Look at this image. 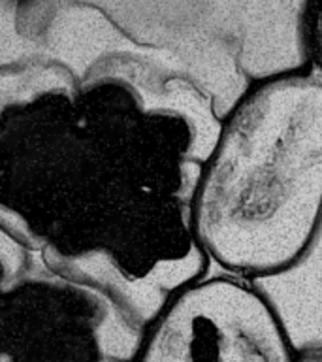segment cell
<instances>
[{
    "instance_id": "1",
    "label": "cell",
    "mask_w": 322,
    "mask_h": 362,
    "mask_svg": "<svg viewBox=\"0 0 322 362\" xmlns=\"http://www.w3.org/2000/svg\"><path fill=\"white\" fill-rule=\"evenodd\" d=\"M213 270L271 281L299 270L322 234V76L253 79L220 113L192 204Z\"/></svg>"
},
{
    "instance_id": "2",
    "label": "cell",
    "mask_w": 322,
    "mask_h": 362,
    "mask_svg": "<svg viewBox=\"0 0 322 362\" xmlns=\"http://www.w3.org/2000/svg\"><path fill=\"white\" fill-rule=\"evenodd\" d=\"M134 362H299V355L258 281L211 268L143 328Z\"/></svg>"
},
{
    "instance_id": "3",
    "label": "cell",
    "mask_w": 322,
    "mask_h": 362,
    "mask_svg": "<svg viewBox=\"0 0 322 362\" xmlns=\"http://www.w3.org/2000/svg\"><path fill=\"white\" fill-rule=\"evenodd\" d=\"M260 285L281 313L298 355L322 353V285H292L282 277Z\"/></svg>"
},
{
    "instance_id": "4",
    "label": "cell",
    "mask_w": 322,
    "mask_h": 362,
    "mask_svg": "<svg viewBox=\"0 0 322 362\" xmlns=\"http://www.w3.org/2000/svg\"><path fill=\"white\" fill-rule=\"evenodd\" d=\"M302 38L309 68L322 76V0H305L302 13Z\"/></svg>"
},
{
    "instance_id": "5",
    "label": "cell",
    "mask_w": 322,
    "mask_h": 362,
    "mask_svg": "<svg viewBox=\"0 0 322 362\" xmlns=\"http://www.w3.org/2000/svg\"><path fill=\"white\" fill-rule=\"evenodd\" d=\"M299 362H322V353H315V351H311V353H302V355H299Z\"/></svg>"
}]
</instances>
